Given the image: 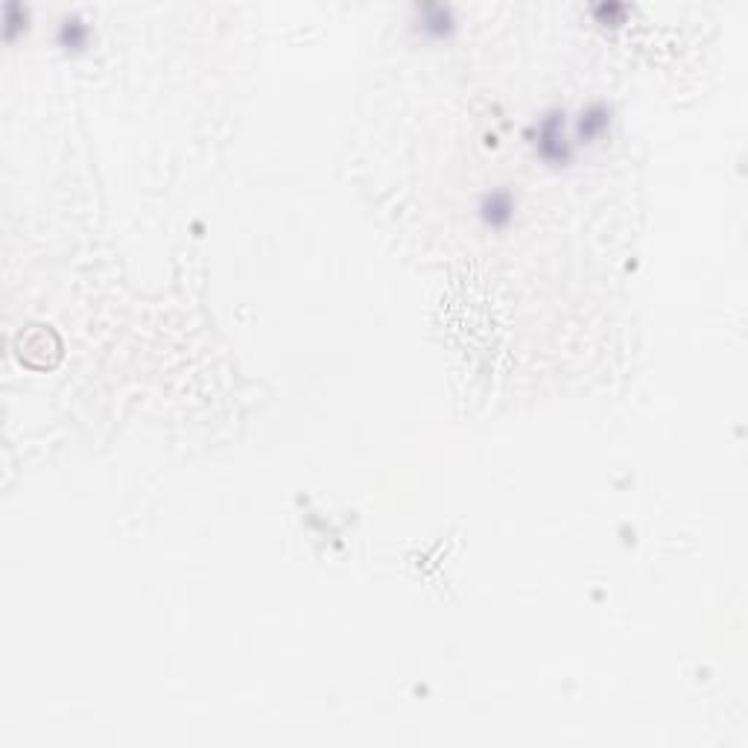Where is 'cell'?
<instances>
[{
	"label": "cell",
	"mask_w": 748,
	"mask_h": 748,
	"mask_svg": "<svg viewBox=\"0 0 748 748\" xmlns=\"http://www.w3.org/2000/svg\"><path fill=\"white\" fill-rule=\"evenodd\" d=\"M593 19L600 21V24H612V27H617V24H623V19H626V7L623 3H600V7H593Z\"/></svg>",
	"instance_id": "cell-6"
},
{
	"label": "cell",
	"mask_w": 748,
	"mask_h": 748,
	"mask_svg": "<svg viewBox=\"0 0 748 748\" xmlns=\"http://www.w3.org/2000/svg\"><path fill=\"white\" fill-rule=\"evenodd\" d=\"M412 29L419 33L424 41H433V45H445L450 38L457 36L459 19L454 7L447 3H415L412 7Z\"/></svg>",
	"instance_id": "cell-2"
},
{
	"label": "cell",
	"mask_w": 748,
	"mask_h": 748,
	"mask_svg": "<svg viewBox=\"0 0 748 748\" xmlns=\"http://www.w3.org/2000/svg\"><path fill=\"white\" fill-rule=\"evenodd\" d=\"M527 144H530L535 161L550 170H567L576 161V144L567 123V111L562 106L544 109L527 129Z\"/></svg>",
	"instance_id": "cell-1"
},
{
	"label": "cell",
	"mask_w": 748,
	"mask_h": 748,
	"mask_svg": "<svg viewBox=\"0 0 748 748\" xmlns=\"http://www.w3.org/2000/svg\"><path fill=\"white\" fill-rule=\"evenodd\" d=\"M614 123V109L603 100H591L588 106H582V111L576 114V123L570 126V135H574L576 149H584V146L600 144L608 132H612Z\"/></svg>",
	"instance_id": "cell-3"
},
{
	"label": "cell",
	"mask_w": 748,
	"mask_h": 748,
	"mask_svg": "<svg viewBox=\"0 0 748 748\" xmlns=\"http://www.w3.org/2000/svg\"><path fill=\"white\" fill-rule=\"evenodd\" d=\"M92 41V27L85 24L83 15H64L56 27V45L62 47L64 53H83Z\"/></svg>",
	"instance_id": "cell-5"
},
{
	"label": "cell",
	"mask_w": 748,
	"mask_h": 748,
	"mask_svg": "<svg viewBox=\"0 0 748 748\" xmlns=\"http://www.w3.org/2000/svg\"><path fill=\"white\" fill-rule=\"evenodd\" d=\"M518 214V196L509 188H492L476 200V219L485 231H506Z\"/></svg>",
	"instance_id": "cell-4"
}]
</instances>
